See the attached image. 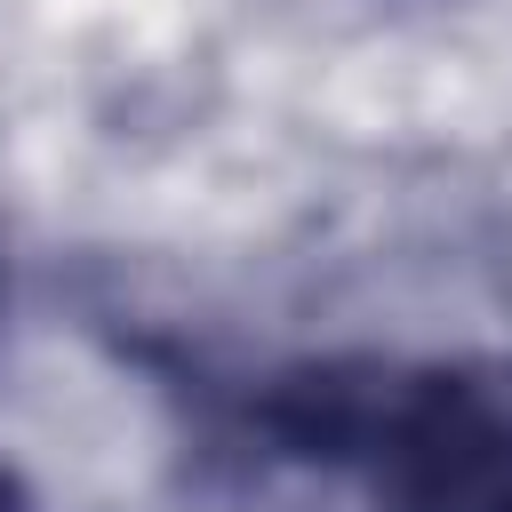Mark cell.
Wrapping results in <instances>:
<instances>
[{
    "label": "cell",
    "mask_w": 512,
    "mask_h": 512,
    "mask_svg": "<svg viewBox=\"0 0 512 512\" xmlns=\"http://www.w3.org/2000/svg\"><path fill=\"white\" fill-rule=\"evenodd\" d=\"M264 432L384 512H512V368H296L264 392Z\"/></svg>",
    "instance_id": "6da1fadb"
},
{
    "label": "cell",
    "mask_w": 512,
    "mask_h": 512,
    "mask_svg": "<svg viewBox=\"0 0 512 512\" xmlns=\"http://www.w3.org/2000/svg\"><path fill=\"white\" fill-rule=\"evenodd\" d=\"M0 512H16V488H8V480H0Z\"/></svg>",
    "instance_id": "7a4b0ae2"
}]
</instances>
